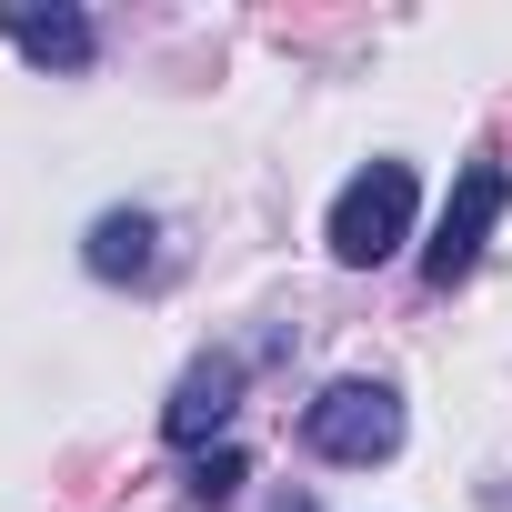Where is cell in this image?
<instances>
[{"mask_svg": "<svg viewBox=\"0 0 512 512\" xmlns=\"http://www.w3.org/2000/svg\"><path fill=\"white\" fill-rule=\"evenodd\" d=\"M241 482H251V462H241L231 442H221V452H201V472H191V492H201V502H231Z\"/></svg>", "mask_w": 512, "mask_h": 512, "instance_id": "7", "label": "cell"}, {"mask_svg": "<svg viewBox=\"0 0 512 512\" xmlns=\"http://www.w3.org/2000/svg\"><path fill=\"white\" fill-rule=\"evenodd\" d=\"M302 442H312L322 462H382V452H402V402H392L382 382H332V392L302 412Z\"/></svg>", "mask_w": 512, "mask_h": 512, "instance_id": "3", "label": "cell"}, {"mask_svg": "<svg viewBox=\"0 0 512 512\" xmlns=\"http://www.w3.org/2000/svg\"><path fill=\"white\" fill-rule=\"evenodd\" d=\"M151 241H161L151 211H101V221H91V272H101V282H141V272H151Z\"/></svg>", "mask_w": 512, "mask_h": 512, "instance_id": "6", "label": "cell"}, {"mask_svg": "<svg viewBox=\"0 0 512 512\" xmlns=\"http://www.w3.org/2000/svg\"><path fill=\"white\" fill-rule=\"evenodd\" d=\"M402 231H412V161L352 171L342 201H332V262L372 272V262H392V251H402Z\"/></svg>", "mask_w": 512, "mask_h": 512, "instance_id": "1", "label": "cell"}, {"mask_svg": "<svg viewBox=\"0 0 512 512\" xmlns=\"http://www.w3.org/2000/svg\"><path fill=\"white\" fill-rule=\"evenodd\" d=\"M231 402H241V362H231V352H211V362H191V372H181V392H171L161 432H171V442H211V432L231 422Z\"/></svg>", "mask_w": 512, "mask_h": 512, "instance_id": "4", "label": "cell"}, {"mask_svg": "<svg viewBox=\"0 0 512 512\" xmlns=\"http://www.w3.org/2000/svg\"><path fill=\"white\" fill-rule=\"evenodd\" d=\"M0 31H11L41 71H81L91 61V21L81 11H31V0H21V11H0Z\"/></svg>", "mask_w": 512, "mask_h": 512, "instance_id": "5", "label": "cell"}, {"mask_svg": "<svg viewBox=\"0 0 512 512\" xmlns=\"http://www.w3.org/2000/svg\"><path fill=\"white\" fill-rule=\"evenodd\" d=\"M292 512H312V502H292Z\"/></svg>", "mask_w": 512, "mask_h": 512, "instance_id": "8", "label": "cell"}, {"mask_svg": "<svg viewBox=\"0 0 512 512\" xmlns=\"http://www.w3.org/2000/svg\"><path fill=\"white\" fill-rule=\"evenodd\" d=\"M502 201H512V171H502V161H462V181H452V201H442V221H432V241H422V272H432L442 292L472 282V262H482Z\"/></svg>", "mask_w": 512, "mask_h": 512, "instance_id": "2", "label": "cell"}]
</instances>
